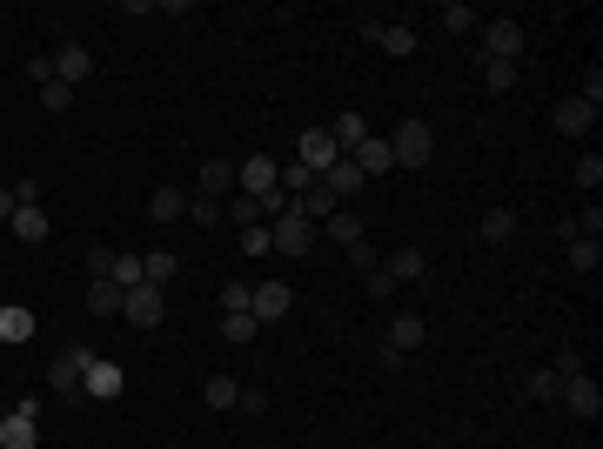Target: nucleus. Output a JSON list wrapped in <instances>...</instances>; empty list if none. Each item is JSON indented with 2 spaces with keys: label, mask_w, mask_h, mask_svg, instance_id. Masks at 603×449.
<instances>
[{
  "label": "nucleus",
  "mask_w": 603,
  "mask_h": 449,
  "mask_svg": "<svg viewBox=\"0 0 603 449\" xmlns=\"http://www.w3.org/2000/svg\"><path fill=\"white\" fill-rule=\"evenodd\" d=\"M141 269H148V282L161 289V282H175V269H181V262L168 255V248H155V255H141Z\"/></svg>",
  "instance_id": "obj_34"
},
{
  "label": "nucleus",
  "mask_w": 603,
  "mask_h": 449,
  "mask_svg": "<svg viewBox=\"0 0 603 449\" xmlns=\"http://www.w3.org/2000/svg\"><path fill=\"white\" fill-rule=\"evenodd\" d=\"M88 362H94V349H61L54 356V369H47V382H54V396H81V376H88Z\"/></svg>",
  "instance_id": "obj_5"
},
{
  "label": "nucleus",
  "mask_w": 603,
  "mask_h": 449,
  "mask_svg": "<svg viewBox=\"0 0 603 449\" xmlns=\"http://www.w3.org/2000/svg\"><path fill=\"white\" fill-rule=\"evenodd\" d=\"M242 255H268V222L262 228H242Z\"/></svg>",
  "instance_id": "obj_43"
},
{
  "label": "nucleus",
  "mask_w": 603,
  "mask_h": 449,
  "mask_svg": "<svg viewBox=\"0 0 603 449\" xmlns=\"http://www.w3.org/2000/svg\"><path fill=\"white\" fill-rule=\"evenodd\" d=\"M577 449H590V443H577Z\"/></svg>",
  "instance_id": "obj_49"
},
{
  "label": "nucleus",
  "mask_w": 603,
  "mask_h": 449,
  "mask_svg": "<svg viewBox=\"0 0 603 449\" xmlns=\"http://www.w3.org/2000/svg\"><path fill=\"white\" fill-rule=\"evenodd\" d=\"M550 369H557V376H563V382H570V376H583V356H577V349H563V356H557V362H550Z\"/></svg>",
  "instance_id": "obj_44"
},
{
  "label": "nucleus",
  "mask_w": 603,
  "mask_h": 449,
  "mask_svg": "<svg viewBox=\"0 0 603 449\" xmlns=\"http://www.w3.org/2000/svg\"><path fill=\"white\" fill-rule=\"evenodd\" d=\"M557 403L570 409L577 423H597V416H603V389H597L590 376H570V382H563V396H557Z\"/></svg>",
  "instance_id": "obj_8"
},
{
  "label": "nucleus",
  "mask_w": 603,
  "mask_h": 449,
  "mask_svg": "<svg viewBox=\"0 0 603 449\" xmlns=\"http://www.w3.org/2000/svg\"><path fill=\"white\" fill-rule=\"evenodd\" d=\"M550 128H557V135H590V128H597V108L577 101V94H563L557 108H550Z\"/></svg>",
  "instance_id": "obj_12"
},
{
  "label": "nucleus",
  "mask_w": 603,
  "mask_h": 449,
  "mask_svg": "<svg viewBox=\"0 0 603 449\" xmlns=\"http://www.w3.org/2000/svg\"><path fill=\"white\" fill-rule=\"evenodd\" d=\"M289 309H295V289H289V282H255V295H248V315H255L262 329H268V322H282Z\"/></svg>",
  "instance_id": "obj_6"
},
{
  "label": "nucleus",
  "mask_w": 603,
  "mask_h": 449,
  "mask_svg": "<svg viewBox=\"0 0 603 449\" xmlns=\"http://www.w3.org/2000/svg\"><path fill=\"white\" fill-rule=\"evenodd\" d=\"M389 155H396V168H429V155H436V135H429V121H396V135H389Z\"/></svg>",
  "instance_id": "obj_1"
},
{
  "label": "nucleus",
  "mask_w": 603,
  "mask_h": 449,
  "mask_svg": "<svg viewBox=\"0 0 603 449\" xmlns=\"http://www.w3.org/2000/svg\"><path fill=\"white\" fill-rule=\"evenodd\" d=\"M148 215H155L161 228L175 222V215H188V188H175V181H161L155 195H148Z\"/></svg>",
  "instance_id": "obj_19"
},
{
  "label": "nucleus",
  "mask_w": 603,
  "mask_h": 449,
  "mask_svg": "<svg viewBox=\"0 0 603 449\" xmlns=\"http://www.w3.org/2000/svg\"><path fill=\"white\" fill-rule=\"evenodd\" d=\"M329 135H335V148H342V155H349V148H356V141L369 135V121H362V114L349 108V114H335V121H329Z\"/></svg>",
  "instance_id": "obj_24"
},
{
  "label": "nucleus",
  "mask_w": 603,
  "mask_h": 449,
  "mask_svg": "<svg viewBox=\"0 0 603 449\" xmlns=\"http://www.w3.org/2000/svg\"><path fill=\"white\" fill-rule=\"evenodd\" d=\"M222 222H235V228H262V202H248V195H228V202H222Z\"/></svg>",
  "instance_id": "obj_28"
},
{
  "label": "nucleus",
  "mask_w": 603,
  "mask_h": 449,
  "mask_svg": "<svg viewBox=\"0 0 603 449\" xmlns=\"http://www.w3.org/2000/svg\"><path fill=\"white\" fill-rule=\"evenodd\" d=\"M577 188H583V195H597V188H603V155H597V148H583V155H577Z\"/></svg>",
  "instance_id": "obj_32"
},
{
  "label": "nucleus",
  "mask_w": 603,
  "mask_h": 449,
  "mask_svg": "<svg viewBox=\"0 0 603 449\" xmlns=\"http://www.w3.org/2000/svg\"><path fill=\"white\" fill-rule=\"evenodd\" d=\"M382 269H389V282H423V275H429V255H423V248H396Z\"/></svg>",
  "instance_id": "obj_21"
},
{
  "label": "nucleus",
  "mask_w": 603,
  "mask_h": 449,
  "mask_svg": "<svg viewBox=\"0 0 603 449\" xmlns=\"http://www.w3.org/2000/svg\"><path fill=\"white\" fill-rule=\"evenodd\" d=\"M27 336H34V309L7 302V309H0V342H27Z\"/></svg>",
  "instance_id": "obj_23"
},
{
  "label": "nucleus",
  "mask_w": 603,
  "mask_h": 449,
  "mask_svg": "<svg viewBox=\"0 0 603 449\" xmlns=\"http://www.w3.org/2000/svg\"><path fill=\"white\" fill-rule=\"evenodd\" d=\"M362 34H369L382 54H396V61H409V54H416V41H423L416 27H402V21H362Z\"/></svg>",
  "instance_id": "obj_9"
},
{
  "label": "nucleus",
  "mask_w": 603,
  "mask_h": 449,
  "mask_svg": "<svg viewBox=\"0 0 603 449\" xmlns=\"http://www.w3.org/2000/svg\"><path fill=\"white\" fill-rule=\"evenodd\" d=\"M121 382H128V376H121V362H101V356H94L88 376H81V396H94V403H114V396H121Z\"/></svg>",
  "instance_id": "obj_14"
},
{
  "label": "nucleus",
  "mask_w": 603,
  "mask_h": 449,
  "mask_svg": "<svg viewBox=\"0 0 603 449\" xmlns=\"http://www.w3.org/2000/svg\"><path fill=\"white\" fill-rule=\"evenodd\" d=\"M349 269H356L362 282H369V275L382 269V262H376V248H369V242H356V248H349Z\"/></svg>",
  "instance_id": "obj_40"
},
{
  "label": "nucleus",
  "mask_w": 603,
  "mask_h": 449,
  "mask_svg": "<svg viewBox=\"0 0 603 449\" xmlns=\"http://www.w3.org/2000/svg\"><path fill=\"white\" fill-rule=\"evenodd\" d=\"M41 108H47V114H67V108H74V88H61V81H47V88H41Z\"/></svg>",
  "instance_id": "obj_39"
},
{
  "label": "nucleus",
  "mask_w": 603,
  "mask_h": 449,
  "mask_svg": "<svg viewBox=\"0 0 603 449\" xmlns=\"http://www.w3.org/2000/svg\"><path fill=\"white\" fill-rule=\"evenodd\" d=\"M195 195H215V202H228V195H235V161L208 155V161L195 168Z\"/></svg>",
  "instance_id": "obj_13"
},
{
  "label": "nucleus",
  "mask_w": 603,
  "mask_h": 449,
  "mask_svg": "<svg viewBox=\"0 0 603 449\" xmlns=\"http://www.w3.org/2000/svg\"><path fill=\"white\" fill-rule=\"evenodd\" d=\"M530 396L557 403V396H563V376H557V369H536V376H530Z\"/></svg>",
  "instance_id": "obj_37"
},
{
  "label": "nucleus",
  "mask_w": 603,
  "mask_h": 449,
  "mask_svg": "<svg viewBox=\"0 0 603 449\" xmlns=\"http://www.w3.org/2000/svg\"><path fill=\"white\" fill-rule=\"evenodd\" d=\"M88 74H94V54L81 41H61V47H54V81H61V88H81Z\"/></svg>",
  "instance_id": "obj_10"
},
{
  "label": "nucleus",
  "mask_w": 603,
  "mask_h": 449,
  "mask_svg": "<svg viewBox=\"0 0 603 449\" xmlns=\"http://www.w3.org/2000/svg\"><path fill=\"white\" fill-rule=\"evenodd\" d=\"M349 161H356V168H362V181L389 175V168H396V155H389V135H362L356 148H349Z\"/></svg>",
  "instance_id": "obj_11"
},
{
  "label": "nucleus",
  "mask_w": 603,
  "mask_h": 449,
  "mask_svg": "<svg viewBox=\"0 0 603 449\" xmlns=\"http://www.w3.org/2000/svg\"><path fill=\"white\" fill-rule=\"evenodd\" d=\"M121 302H128V289H114V282H94V289H88V315H101V322L121 315Z\"/></svg>",
  "instance_id": "obj_25"
},
{
  "label": "nucleus",
  "mask_w": 603,
  "mask_h": 449,
  "mask_svg": "<svg viewBox=\"0 0 603 449\" xmlns=\"http://www.w3.org/2000/svg\"><path fill=\"white\" fill-rule=\"evenodd\" d=\"M108 269H114V248H88V275L94 282H108Z\"/></svg>",
  "instance_id": "obj_41"
},
{
  "label": "nucleus",
  "mask_w": 603,
  "mask_h": 449,
  "mask_svg": "<svg viewBox=\"0 0 603 449\" xmlns=\"http://www.w3.org/2000/svg\"><path fill=\"white\" fill-rule=\"evenodd\" d=\"M235 409H248V416H268V396H262V389H242V403H235Z\"/></svg>",
  "instance_id": "obj_46"
},
{
  "label": "nucleus",
  "mask_w": 603,
  "mask_h": 449,
  "mask_svg": "<svg viewBox=\"0 0 603 449\" xmlns=\"http://www.w3.org/2000/svg\"><path fill=\"white\" fill-rule=\"evenodd\" d=\"M188 215H195L201 228H215L222 222V202H215V195H188Z\"/></svg>",
  "instance_id": "obj_38"
},
{
  "label": "nucleus",
  "mask_w": 603,
  "mask_h": 449,
  "mask_svg": "<svg viewBox=\"0 0 603 449\" xmlns=\"http://www.w3.org/2000/svg\"><path fill=\"white\" fill-rule=\"evenodd\" d=\"M248 295L255 282H222V315H248Z\"/></svg>",
  "instance_id": "obj_36"
},
{
  "label": "nucleus",
  "mask_w": 603,
  "mask_h": 449,
  "mask_svg": "<svg viewBox=\"0 0 603 449\" xmlns=\"http://www.w3.org/2000/svg\"><path fill=\"white\" fill-rule=\"evenodd\" d=\"M315 235H322V228H315V222H302L295 208H282V215L268 222V248H275V255H309V248H315Z\"/></svg>",
  "instance_id": "obj_2"
},
{
  "label": "nucleus",
  "mask_w": 603,
  "mask_h": 449,
  "mask_svg": "<svg viewBox=\"0 0 603 449\" xmlns=\"http://www.w3.org/2000/svg\"><path fill=\"white\" fill-rule=\"evenodd\" d=\"M0 423H7V403H0Z\"/></svg>",
  "instance_id": "obj_48"
},
{
  "label": "nucleus",
  "mask_w": 603,
  "mask_h": 449,
  "mask_svg": "<svg viewBox=\"0 0 603 449\" xmlns=\"http://www.w3.org/2000/svg\"><path fill=\"white\" fill-rule=\"evenodd\" d=\"M108 282H114V289H141V282H148V269H141V255H114Z\"/></svg>",
  "instance_id": "obj_29"
},
{
  "label": "nucleus",
  "mask_w": 603,
  "mask_h": 449,
  "mask_svg": "<svg viewBox=\"0 0 603 449\" xmlns=\"http://www.w3.org/2000/svg\"><path fill=\"white\" fill-rule=\"evenodd\" d=\"M222 336L228 342H255L262 336V322H255V315H222Z\"/></svg>",
  "instance_id": "obj_35"
},
{
  "label": "nucleus",
  "mask_w": 603,
  "mask_h": 449,
  "mask_svg": "<svg viewBox=\"0 0 603 449\" xmlns=\"http://www.w3.org/2000/svg\"><path fill=\"white\" fill-rule=\"evenodd\" d=\"M27 74H34V88H47V81H54V61H47V54H34V61H27Z\"/></svg>",
  "instance_id": "obj_45"
},
{
  "label": "nucleus",
  "mask_w": 603,
  "mask_h": 449,
  "mask_svg": "<svg viewBox=\"0 0 603 449\" xmlns=\"http://www.w3.org/2000/svg\"><path fill=\"white\" fill-rule=\"evenodd\" d=\"M121 315H128L134 329H161V315H168V295H161L155 282H141V289H128V302H121Z\"/></svg>",
  "instance_id": "obj_7"
},
{
  "label": "nucleus",
  "mask_w": 603,
  "mask_h": 449,
  "mask_svg": "<svg viewBox=\"0 0 603 449\" xmlns=\"http://www.w3.org/2000/svg\"><path fill=\"white\" fill-rule=\"evenodd\" d=\"M295 161H302V168H309L315 181L329 175L335 161H342V148H335V135L329 128H302V148H295Z\"/></svg>",
  "instance_id": "obj_4"
},
{
  "label": "nucleus",
  "mask_w": 603,
  "mask_h": 449,
  "mask_svg": "<svg viewBox=\"0 0 603 449\" xmlns=\"http://www.w3.org/2000/svg\"><path fill=\"white\" fill-rule=\"evenodd\" d=\"M577 101H590V108H603V74H597V68L583 74V88H577Z\"/></svg>",
  "instance_id": "obj_42"
},
{
  "label": "nucleus",
  "mask_w": 603,
  "mask_h": 449,
  "mask_svg": "<svg viewBox=\"0 0 603 449\" xmlns=\"http://www.w3.org/2000/svg\"><path fill=\"white\" fill-rule=\"evenodd\" d=\"M436 27H443V34H469V27H476V7L449 0V7H436Z\"/></svg>",
  "instance_id": "obj_31"
},
{
  "label": "nucleus",
  "mask_w": 603,
  "mask_h": 449,
  "mask_svg": "<svg viewBox=\"0 0 603 449\" xmlns=\"http://www.w3.org/2000/svg\"><path fill=\"white\" fill-rule=\"evenodd\" d=\"M603 262V242H583V235H570V269L577 275H590Z\"/></svg>",
  "instance_id": "obj_33"
},
{
  "label": "nucleus",
  "mask_w": 603,
  "mask_h": 449,
  "mask_svg": "<svg viewBox=\"0 0 603 449\" xmlns=\"http://www.w3.org/2000/svg\"><path fill=\"white\" fill-rule=\"evenodd\" d=\"M14 208H21L14 202V181H0V222H14Z\"/></svg>",
  "instance_id": "obj_47"
},
{
  "label": "nucleus",
  "mask_w": 603,
  "mask_h": 449,
  "mask_svg": "<svg viewBox=\"0 0 603 449\" xmlns=\"http://www.w3.org/2000/svg\"><path fill=\"white\" fill-rule=\"evenodd\" d=\"M0 449H41V423L21 416V409H7V423H0Z\"/></svg>",
  "instance_id": "obj_16"
},
{
  "label": "nucleus",
  "mask_w": 603,
  "mask_h": 449,
  "mask_svg": "<svg viewBox=\"0 0 603 449\" xmlns=\"http://www.w3.org/2000/svg\"><path fill=\"white\" fill-rule=\"evenodd\" d=\"M7 228H14V242H47V208L41 202H34V208H14V222H7Z\"/></svg>",
  "instance_id": "obj_22"
},
{
  "label": "nucleus",
  "mask_w": 603,
  "mask_h": 449,
  "mask_svg": "<svg viewBox=\"0 0 603 449\" xmlns=\"http://www.w3.org/2000/svg\"><path fill=\"white\" fill-rule=\"evenodd\" d=\"M201 396H208V409H235V403H242V382H235V376H208Z\"/></svg>",
  "instance_id": "obj_30"
},
{
  "label": "nucleus",
  "mask_w": 603,
  "mask_h": 449,
  "mask_svg": "<svg viewBox=\"0 0 603 449\" xmlns=\"http://www.w3.org/2000/svg\"><path fill=\"white\" fill-rule=\"evenodd\" d=\"M523 47H530V27L523 21H490L483 27V61H523Z\"/></svg>",
  "instance_id": "obj_3"
},
{
  "label": "nucleus",
  "mask_w": 603,
  "mask_h": 449,
  "mask_svg": "<svg viewBox=\"0 0 603 449\" xmlns=\"http://www.w3.org/2000/svg\"><path fill=\"white\" fill-rule=\"evenodd\" d=\"M516 81H523V68H516V61H483V88H490V94H510Z\"/></svg>",
  "instance_id": "obj_27"
},
{
  "label": "nucleus",
  "mask_w": 603,
  "mask_h": 449,
  "mask_svg": "<svg viewBox=\"0 0 603 449\" xmlns=\"http://www.w3.org/2000/svg\"><path fill=\"white\" fill-rule=\"evenodd\" d=\"M322 188H329L335 202H349V195H362L369 181H362V168H356V161L342 155V161H335V168H329V175H322Z\"/></svg>",
  "instance_id": "obj_18"
},
{
  "label": "nucleus",
  "mask_w": 603,
  "mask_h": 449,
  "mask_svg": "<svg viewBox=\"0 0 603 449\" xmlns=\"http://www.w3.org/2000/svg\"><path fill=\"white\" fill-rule=\"evenodd\" d=\"M423 336H429V322H423V315H396V322H389V336H382V349L409 356V349H423Z\"/></svg>",
  "instance_id": "obj_15"
},
{
  "label": "nucleus",
  "mask_w": 603,
  "mask_h": 449,
  "mask_svg": "<svg viewBox=\"0 0 603 449\" xmlns=\"http://www.w3.org/2000/svg\"><path fill=\"white\" fill-rule=\"evenodd\" d=\"M289 208H295V215H302V222H315V228H322V222H329V215H335V208H342V202H335L329 188L315 181V188H302V195H295Z\"/></svg>",
  "instance_id": "obj_17"
},
{
  "label": "nucleus",
  "mask_w": 603,
  "mask_h": 449,
  "mask_svg": "<svg viewBox=\"0 0 603 449\" xmlns=\"http://www.w3.org/2000/svg\"><path fill=\"white\" fill-rule=\"evenodd\" d=\"M510 235H516V208H483V242L503 248Z\"/></svg>",
  "instance_id": "obj_26"
},
{
  "label": "nucleus",
  "mask_w": 603,
  "mask_h": 449,
  "mask_svg": "<svg viewBox=\"0 0 603 449\" xmlns=\"http://www.w3.org/2000/svg\"><path fill=\"white\" fill-rule=\"evenodd\" d=\"M322 242H335V248H356V242H362V215H356V208H335L329 222H322Z\"/></svg>",
  "instance_id": "obj_20"
}]
</instances>
